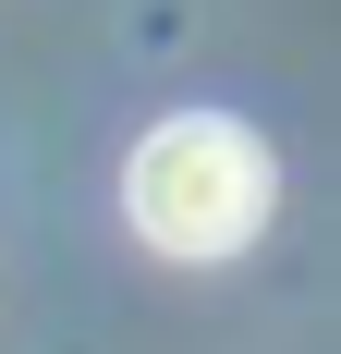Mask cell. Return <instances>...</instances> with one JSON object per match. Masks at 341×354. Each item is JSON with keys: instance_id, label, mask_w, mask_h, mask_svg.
I'll return each mask as SVG.
<instances>
[{"instance_id": "6da1fadb", "label": "cell", "mask_w": 341, "mask_h": 354, "mask_svg": "<svg viewBox=\"0 0 341 354\" xmlns=\"http://www.w3.org/2000/svg\"><path fill=\"white\" fill-rule=\"evenodd\" d=\"M269 147L244 135L232 110H170V122H146L135 159H122V220H135L159 257H183V269H220V257H244L256 232H269Z\"/></svg>"}]
</instances>
